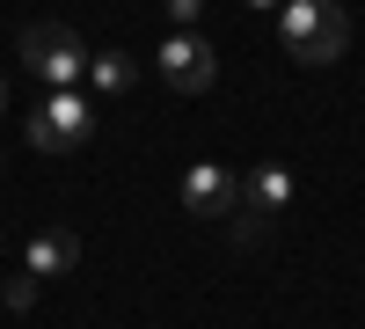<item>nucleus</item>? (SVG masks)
<instances>
[{
  "label": "nucleus",
  "instance_id": "obj_1",
  "mask_svg": "<svg viewBox=\"0 0 365 329\" xmlns=\"http://www.w3.org/2000/svg\"><path fill=\"white\" fill-rule=\"evenodd\" d=\"M278 37H285V51L299 66H336L344 44H351V22H344L336 0H285L278 8Z\"/></svg>",
  "mask_w": 365,
  "mask_h": 329
},
{
  "label": "nucleus",
  "instance_id": "obj_2",
  "mask_svg": "<svg viewBox=\"0 0 365 329\" xmlns=\"http://www.w3.org/2000/svg\"><path fill=\"white\" fill-rule=\"evenodd\" d=\"M15 51H22V66H29V74H37L44 88H73V81L88 74V44L73 37V29H66V22H29Z\"/></svg>",
  "mask_w": 365,
  "mask_h": 329
},
{
  "label": "nucleus",
  "instance_id": "obj_3",
  "mask_svg": "<svg viewBox=\"0 0 365 329\" xmlns=\"http://www.w3.org/2000/svg\"><path fill=\"white\" fill-rule=\"evenodd\" d=\"M88 132H96V103L73 96V88H51L29 110V146L37 154H73V146H88Z\"/></svg>",
  "mask_w": 365,
  "mask_h": 329
},
{
  "label": "nucleus",
  "instance_id": "obj_4",
  "mask_svg": "<svg viewBox=\"0 0 365 329\" xmlns=\"http://www.w3.org/2000/svg\"><path fill=\"white\" fill-rule=\"evenodd\" d=\"M154 66H161V81L175 88V96H205V88L220 81V51H212L205 37H190V29H175V37L154 51Z\"/></svg>",
  "mask_w": 365,
  "mask_h": 329
},
{
  "label": "nucleus",
  "instance_id": "obj_5",
  "mask_svg": "<svg viewBox=\"0 0 365 329\" xmlns=\"http://www.w3.org/2000/svg\"><path fill=\"white\" fill-rule=\"evenodd\" d=\"M234 205H241V191H234V176H227L220 161H197L190 176H182V213H190V220L227 227V220H234Z\"/></svg>",
  "mask_w": 365,
  "mask_h": 329
},
{
  "label": "nucleus",
  "instance_id": "obj_6",
  "mask_svg": "<svg viewBox=\"0 0 365 329\" xmlns=\"http://www.w3.org/2000/svg\"><path fill=\"white\" fill-rule=\"evenodd\" d=\"M73 263H81V242H73L66 227H51V234H37V242H29V263H22V271L58 278V271H73Z\"/></svg>",
  "mask_w": 365,
  "mask_h": 329
},
{
  "label": "nucleus",
  "instance_id": "obj_7",
  "mask_svg": "<svg viewBox=\"0 0 365 329\" xmlns=\"http://www.w3.org/2000/svg\"><path fill=\"white\" fill-rule=\"evenodd\" d=\"M88 81H96L103 96H125V88L139 81V66H132L125 51H96V59H88Z\"/></svg>",
  "mask_w": 365,
  "mask_h": 329
},
{
  "label": "nucleus",
  "instance_id": "obj_8",
  "mask_svg": "<svg viewBox=\"0 0 365 329\" xmlns=\"http://www.w3.org/2000/svg\"><path fill=\"white\" fill-rule=\"evenodd\" d=\"M37 285H44L37 271H15V278H8V308H15V315H29V308H37Z\"/></svg>",
  "mask_w": 365,
  "mask_h": 329
},
{
  "label": "nucleus",
  "instance_id": "obj_9",
  "mask_svg": "<svg viewBox=\"0 0 365 329\" xmlns=\"http://www.w3.org/2000/svg\"><path fill=\"white\" fill-rule=\"evenodd\" d=\"M197 8H205V0H168V22L182 29V22H197Z\"/></svg>",
  "mask_w": 365,
  "mask_h": 329
},
{
  "label": "nucleus",
  "instance_id": "obj_10",
  "mask_svg": "<svg viewBox=\"0 0 365 329\" xmlns=\"http://www.w3.org/2000/svg\"><path fill=\"white\" fill-rule=\"evenodd\" d=\"M249 8H285V0H249Z\"/></svg>",
  "mask_w": 365,
  "mask_h": 329
},
{
  "label": "nucleus",
  "instance_id": "obj_11",
  "mask_svg": "<svg viewBox=\"0 0 365 329\" xmlns=\"http://www.w3.org/2000/svg\"><path fill=\"white\" fill-rule=\"evenodd\" d=\"M0 110H8V81H0Z\"/></svg>",
  "mask_w": 365,
  "mask_h": 329
}]
</instances>
